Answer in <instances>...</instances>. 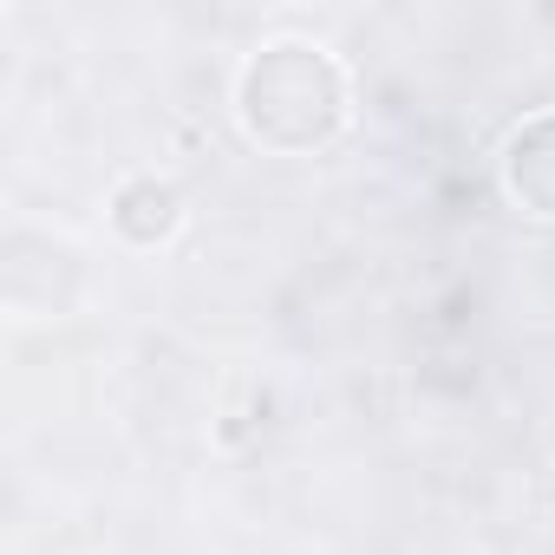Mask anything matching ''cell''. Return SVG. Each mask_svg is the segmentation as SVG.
Wrapping results in <instances>:
<instances>
[{
    "mask_svg": "<svg viewBox=\"0 0 555 555\" xmlns=\"http://www.w3.org/2000/svg\"><path fill=\"white\" fill-rule=\"evenodd\" d=\"M347 92L327 53L314 47H268L248 79H242V118L255 138L282 144V151H314L340 131Z\"/></svg>",
    "mask_w": 555,
    "mask_h": 555,
    "instance_id": "obj_1",
    "label": "cell"
},
{
    "mask_svg": "<svg viewBox=\"0 0 555 555\" xmlns=\"http://www.w3.org/2000/svg\"><path fill=\"white\" fill-rule=\"evenodd\" d=\"M509 190L535 209V216H555V118H535L509 138Z\"/></svg>",
    "mask_w": 555,
    "mask_h": 555,
    "instance_id": "obj_2",
    "label": "cell"
},
{
    "mask_svg": "<svg viewBox=\"0 0 555 555\" xmlns=\"http://www.w3.org/2000/svg\"><path fill=\"white\" fill-rule=\"evenodd\" d=\"M170 222H177V196H170V190H157V183L125 190V203H118V229H125V235L151 242V235H164Z\"/></svg>",
    "mask_w": 555,
    "mask_h": 555,
    "instance_id": "obj_3",
    "label": "cell"
}]
</instances>
